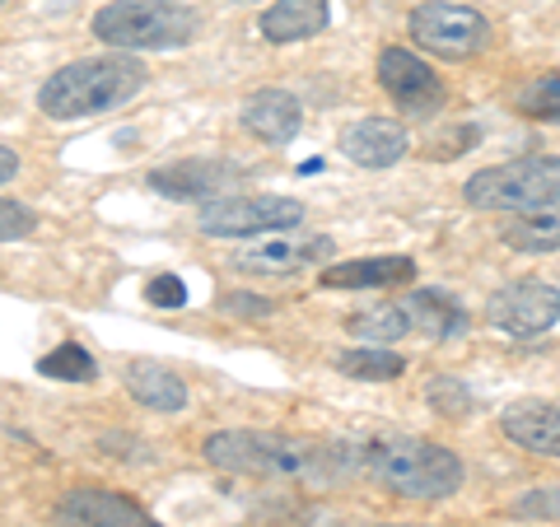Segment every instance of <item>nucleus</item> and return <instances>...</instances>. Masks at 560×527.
<instances>
[{
    "label": "nucleus",
    "mask_w": 560,
    "mask_h": 527,
    "mask_svg": "<svg viewBox=\"0 0 560 527\" xmlns=\"http://www.w3.org/2000/svg\"><path fill=\"white\" fill-rule=\"evenodd\" d=\"M206 462L234 477H257V481H318L331 485L341 481V448L313 444V438L294 434H271V430H220L206 444Z\"/></svg>",
    "instance_id": "1"
},
{
    "label": "nucleus",
    "mask_w": 560,
    "mask_h": 527,
    "mask_svg": "<svg viewBox=\"0 0 560 527\" xmlns=\"http://www.w3.org/2000/svg\"><path fill=\"white\" fill-rule=\"evenodd\" d=\"M145 84H150V70L136 57H121V51H113V57H84L61 66L57 75H47V84L38 90V108L57 121H80V117H98L131 103Z\"/></svg>",
    "instance_id": "2"
},
{
    "label": "nucleus",
    "mask_w": 560,
    "mask_h": 527,
    "mask_svg": "<svg viewBox=\"0 0 560 527\" xmlns=\"http://www.w3.org/2000/svg\"><path fill=\"white\" fill-rule=\"evenodd\" d=\"M360 467L401 500H448L463 485V458L430 438H378L360 453Z\"/></svg>",
    "instance_id": "3"
},
{
    "label": "nucleus",
    "mask_w": 560,
    "mask_h": 527,
    "mask_svg": "<svg viewBox=\"0 0 560 527\" xmlns=\"http://www.w3.org/2000/svg\"><path fill=\"white\" fill-rule=\"evenodd\" d=\"M197 28V10L183 0H108L94 14V38L117 51H178Z\"/></svg>",
    "instance_id": "4"
},
{
    "label": "nucleus",
    "mask_w": 560,
    "mask_h": 527,
    "mask_svg": "<svg viewBox=\"0 0 560 527\" xmlns=\"http://www.w3.org/2000/svg\"><path fill=\"white\" fill-rule=\"evenodd\" d=\"M463 197L471 210H551L560 206V160L556 154H523L510 164H490L481 173H471Z\"/></svg>",
    "instance_id": "5"
},
{
    "label": "nucleus",
    "mask_w": 560,
    "mask_h": 527,
    "mask_svg": "<svg viewBox=\"0 0 560 527\" xmlns=\"http://www.w3.org/2000/svg\"><path fill=\"white\" fill-rule=\"evenodd\" d=\"M411 38L440 61H471L490 47V20L471 5H448V0H425L411 10Z\"/></svg>",
    "instance_id": "6"
},
{
    "label": "nucleus",
    "mask_w": 560,
    "mask_h": 527,
    "mask_svg": "<svg viewBox=\"0 0 560 527\" xmlns=\"http://www.w3.org/2000/svg\"><path fill=\"white\" fill-rule=\"evenodd\" d=\"M304 220V206L294 197H220L206 201L197 215V230L206 238H261L276 230H294Z\"/></svg>",
    "instance_id": "7"
},
{
    "label": "nucleus",
    "mask_w": 560,
    "mask_h": 527,
    "mask_svg": "<svg viewBox=\"0 0 560 527\" xmlns=\"http://www.w3.org/2000/svg\"><path fill=\"white\" fill-rule=\"evenodd\" d=\"M337 257V243L327 234H304V230H276L248 238L234 257V267L243 276H294L304 267H318V261Z\"/></svg>",
    "instance_id": "8"
},
{
    "label": "nucleus",
    "mask_w": 560,
    "mask_h": 527,
    "mask_svg": "<svg viewBox=\"0 0 560 527\" xmlns=\"http://www.w3.org/2000/svg\"><path fill=\"white\" fill-rule=\"evenodd\" d=\"M486 323L504 337H541L560 323V290L547 280H510L486 298Z\"/></svg>",
    "instance_id": "9"
},
{
    "label": "nucleus",
    "mask_w": 560,
    "mask_h": 527,
    "mask_svg": "<svg viewBox=\"0 0 560 527\" xmlns=\"http://www.w3.org/2000/svg\"><path fill=\"white\" fill-rule=\"evenodd\" d=\"M378 84H383V94L393 98V108L407 117H430L444 108V80L420 57H411L407 47H383Z\"/></svg>",
    "instance_id": "10"
},
{
    "label": "nucleus",
    "mask_w": 560,
    "mask_h": 527,
    "mask_svg": "<svg viewBox=\"0 0 560 527\" xmlns=\"http://www.w3.org/2000/svg\"><path fill=\"white\" fill-rule=\"evenodd\" d=\"M57 523L61 527H160L136 500L117 495V490L98 485H75L57 500Z\"/></svg>",
    "instance_id": "11"
},
{
    "label": "nucleus",
    "mask_w": 560,
    "mask_h": 527,
    "mask_svg": "<svg viewBox=\"0 0 560 527\" xmlns=\"http://www.w3.org/2000/svg\"><path fill=\"white\" fill-rule=\"evenodd\" d=\"M243 178V168L230 160H183V164H168V168H154L150 173V187L168 201H220L224 187H234Z\"/></svg>",
    "instance_id": "12"
},
{
    "label": "nucleus",
    "mask_w": 560,
    "mask_h": 527,
    "mask_svg": "<svg viewBox=\"0 0 560 527\" xmlns=\"http://www.w3.org/2000/svg\"><path fill=\"white\" fill-rule=\"evenodd\" d=\"M407 150H411V140L401 131V121L393 117H360L341 131V154L360 168H393Z\"/></svg>",
    "instance_id": "13"
},
{
    "label": "nucleus",
    "mask_w": 560,
    "mask_h": 527,
    "mask_svg": "<svg viewBox=\"0 0 560 527\" xmlns=\"http://www.w3.org/2000/svg\"><path fill=\"white\" fill-rule=\"evenodd\" d=\"M238 121H243V131L261 140V145H285V140L300 136L304 108H300V98L285 94V90H257V94L243 98Z\"/></svg>",
    "instance_id": "14"
},
{
    "label": "nucleus",
    "mask_w": 560,
    "mask_h": 527,
    "mask_svg": "<svg viewBox=\"0 0 560 527\" xmlns=\"http://www.w3.org/2000/svg\"><path fill=\"white\" fill-rule=\"evenodd\" d=\"M397 304H401V318H407L411 337L448 341V337H463L467 331V308L444 290H416L407 298H397Z\"/></svg>",
    "instance_id": "15"
},
{
    "label": "nucleus",
    "mask_w": 560,
    "mask_h": 527,
    "mask_svg": "<svg viewBox=\"0 0 560 527\" xmlns=\"http://www.w3.org/2000/svg\"><path fill=\"white\" fill-rule=\"evenodd\" d=\"M416 276L411 257H355V261H331L323 271L327 290H393Z\"/></svg>",
    "instance_id": "16"
},
{
    "label": "nucleus",
    "mask_w": 560,
    "mask_h": 527,
    "mask_svg": "<svg viewBox=\"0 0 560 527\" xmlns=\"http://www.w3.org/2000/svg\"><path fill=\"white\" fill-rule=\"evenodd\" d=\"M500 425L518 448L537 453V458H560V407L523 401V407H510L500 415Z\"/></svg>",
    "instance_id": "17"
},
{
    "label": "nucleus",
    "mask_w": 560,
    "mask_h": 527,
    "mask_svg": "<svg viewBox=\"0 0 560 527\" xmlns=\"http://www.w3.org/2000/svg\"><path fill=\"white\" fill-rule=\"evenodd\" d=\"M127 393L145 411H160V415H178L187 407V383L173 374L168 364H154V360H131L127 364Z\"/></svg>",
    "instance_id": "18"
},
{
    "label": "nucleus",
    "mask_w": 560,
    "mask_h": 527,
    "mask_svg": "<svg viewBox=\"0 0 560 527\" xmlns=\"http://www.w3.org/2000/svg\"><path fill=\"white\" fill-rule=\"evenodd\" d=\"M331 20L327 0H276L271 10H261V38L267 43H304L318 38Z\"/></svg>",
    "instance_id": "19"
},
{
    "label": "nucleus",
    "mask_w": 560,
    "mask_h": 527,
    "mask_svg": "<svg viewBox=\"0 0 560 527\" xmlns=\"http://www.w3.org/2000/svg\"><path fill=\"white\" fill-rule=\"evenodd\" d=\"M504 243L518 253H556L560 248V215L551 210H523L514 224H504Z\"/></svg>",
    "instance_id": "20"
},
{
    "label": "nucleus",
    "mask_w": 560,
    "mask_h": 527,
    "mask_svg": "<svg viewBox=\"0 0 560 527\" xmlns=\"http://www.w3.org/2000/svg\"><path fill=\"white\" fill-rule=\"evenodd\" d=\"M337 368L360 383H388V378H401L407 360L388 346H355V350H346V355H337Z\"/></svg>",
    "instance_id": "21"
},
{
    "label": "nucleus",
    "mask_w": 560,
    "mask_h": 527,
    "mask_svg": "<svg viewBox=\"0 0 560 527\" xmlns=\"http://www.w3.org/2000/svg\"><path fill=\"white\" fill-rule=\"evenodd\" d=\"M346 327H350V337H370L374 346H388V341H397V337H411L407 318H401V304H378V308L350 313Z\"/></svg>",
    "instance_id": "22"
},
{
    "label": "nucleus",
    "mask_w": 560,
    "mask_h": 527,
    "mask_svg": "<svg viewBox=\"0 0 560 527\" xmlns=\"http://www.w3.org/2000/svg\"><path fill=\"white\" fill-rule=\"evenodd\" d=\"M38 374L61 378V383H90V378H98V364H94V355L84 346L66 341V346L51 350V355L38 360Z\"/></svg>",
    "instance_id": "23"
},
{
    "label": "nucleus",
    "mask_w": 560,
    "mask_h": 527,
    "mask_svg": "<svg viewBox=\"0 0 560 527\" xmlns=\"http://www.w3.org/2000/svg\"><path fill=\"white\" fill-rule=\"evenodd\" d=\"M518 113L537 117V121H560V70H547V75L523 84L518 90Z\"/></svg>",
    "instance_id": "24"
},
{
    "label": "nucleus",
    "mask_w": 560,
    "mask_h": 527,
    "mask_svg": "<svg viewBox=\"0 0 560 527\" xmlns=\"http://www.w3.org/2000/svg\"><path fill=\"white\" fill-rule=\"evenodd\" d=\"M425 397H430V407L444 411V415H467L471 411V393L463 388L458 378H434L425 388Z\"/></svg>",
    "instance_id": "25"
},
{
    "label": "nucleus",
    "mask_w": 560,
    "mask_h": 527,
    "mask_svg": "<svg viewBox=\"0 0 560 527\" xmlns=\"http://www.w3.org/2000/svg\"><path fill=\"white\" fill-rule=\"evenodd\" d=\"M33 230H38V215H33L28 206H20V201H5V197H0V243L28 238Z\"/></svg>",
    "instance_id": "26"
},
{
    "label": "nucleus",
    "mask_w": 560,
    "mask_h": 527,
    "mask_svg": "<svg viewBox=\"0 0 560 527\" xmlns=\"http://www.w3.org/2000/svg\"><path fill=\"white\" fill-rule=\"evenodd\" d=\"M518 518H560V485H547V490H533L514 504Z\"/></svg>",
    "instance_id": "27"
},
{
    "label": "nucleus",
    "mask_w": 560,
    "mask_h": 527,
    "mask_svg": "<svg viewBox=\"0 0 560 527\" xmlns=\"http://www.w3.org/2000/svg\"><path fill=\"white\" fill-rule=\"evenodd\" d=\"M145 298L154 308H183L187 304V285L178 276H154L150 285H145Z\"/></svg>",
    "instance_id": "28"
},
{
    "label": "nucleus",
    "mask_w": 560,
    "mask_h": 527,
    "mask_svg": "<svg viewBox=\"0 0 560 527\" xmlns=\"http://www.w3.org/2000/svg\"><path fill=\"white\" fill-rule=\"evenodd\" d=\"M224 308L230 313H271V304L261 294H224Z\"/></svg>",
    "instance_id": "29"
},
{
    "label": "nucleus",
    "mask_w": 560,
    "mask_h": 527,
    "mask_svg": "<svg viewBox=\"0 0 560 527\" xmlns=\"http://www.w3.org/2000/svg\"><path fill=\"white\" fill-rule=\"evenodd\" d=\"M14 173H20V154H14V150H5V145H0V183H10V178H14Z\"/></svg>",
    "instance_id": "30"
}]
</instances>
